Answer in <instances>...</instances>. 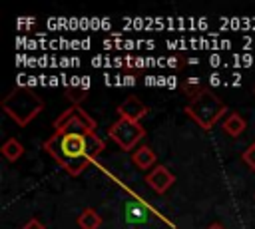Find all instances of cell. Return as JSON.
<instances>
[{
  "label": "cell",
  "instance_id": "7",
  "mask_svg": "<svg viewBox=\"0 0 255 229\" xmlns=\"http://www.w3.org/2000/svg\"><path fill=\"white\" fill-rule=\"evenodd\" d=\"M118 114H120V117H126V119H131V121H139L147 114V106H143L137 98L131 96V98L124 100L118 106Z\"/></svg>",
  "mask_w": 255,
  "mask_h": 229
},
{
  "label": "cell",
  "instance_id": "12",
  "mask_svg": "<svg viewBox=\"0 0 255 229\" xmlns=\"http://www.w3.org/2000/svg\"><path fill=\"white\" fill-rule=\"evenodd\" d=\"M126 217H128L129 221H145V217H147V207H145V203L128 201V203H126Z\"/></svg>",
  "mask_w": 255,
  "mask_h": 229
},
{
  "label": "cell",
  "instance_id": "4",
  "mask_svg": "<svg viewBox=\"0 0 255 229\" xmlns=\"http://www.w3.org/2000/svg\"><path fill=\"white\" fill-rule=\"evenodd\" d=\"M108 135L112 137L114 143H118L120 149L129 151V149L135 147V143L141 141V137L145 135V129H143V125L139 121H131V119L120 117L108 127Z\"/></svg>",
  "mask_w": 255,
  "mask_h": 229
},
{
  "label": "cell",
  "instance_id": "9",
  "mask_svg": "<svg viewBox=\"0 0 255 229\" xmlns=\"http://www.w3.org/2000/svg\"><path fill=\"white\" fill-rule=\"evenodd\" d=\"M245 127H247L245 117H243L241 114H237V112L227 114L225 119H223V131H225L227 135H231V137H239V135L245 131Z\"/></svg>",
  "mask_w": 255,
  "mask_h": 229
},
{
  "label": "cell",
  "instance_id": "10",
  "mask_svg": "<svg viewBox=\"0 0 255 229\" xmlns=\"http://www.w3.org/2000/svg\"><path fill=\"white\" fill-rule=\"evenodd\" d=\"M0 151H2V155H4L8 161H16V159H20V157L24 155V145H22L20 139H16V137H8V139L2 143Z\"/></svg>",
  "mask_w": 255,
  "mask_h": 229
},
{
  "label": "cell",
  "instance_id": "6",
  "mask_svg": "<svg viewBox=\"0 0 255 229\" xmlns=\"http://www.w3.org/2000/svg\"><path fill=\"white\" fill-rule=\"evenodd\" d=\"M175 181V175L165 167V165H155L153 169L147 171L145 183L155 191V193H165Z\"/></svg>",
  "mask_w": 255,
  "mask_h": 229
},
{
  "label": "cell",
  "instance_id": "5",
  "mask_svg": "<svg viewBox=\"0 0 255 229\" xmlns=\"http://www.w3.org/2000/svg\"><path fill=\"white\" fill-rule=\"evenodd\" d=\"M56 131L68 133V131H76V133H96V121L88 115L86 110H82L80 106H72L70 110H66L64 114H60L54 121Z\"/></svg>",
  "mask_w": 255,
  "mask_h": 229
},
{
  "label": "cell",
  "instance_id": "17",
  "mask_svg": "<svg viewBox=\"0 0 255 229\" xmlns=\"http://www.w3.org/2000/svg\"><path fill=\"white\" fill-rule=\"evenodd\" d=\"M253 94H255V88H253Z\"/></svg>",
  "mask_w": 255,
  "mask_h": 229
},
{
  "label": "cell",
  "instance_id": "2",
  "mask_svg": "<svg viewBox=\"0 0 255 229\" xmlns=\"http://www.w3.org/2000/svg\"><path fill=\"white\" fill-rule=\"evenodd\" d=\"M44 108V102L40 100V96L30 90V88H16L4 102H2V110L18 123V125H26L28 121H32Z\"/></svg>",
  "mask_w": 255,
  "mask_h": 229
},
{
  "label": "cell",
  "instance_id": "13",
  "mask_svg": "<svg viewBox=\"0 0 255 229\" xmlns=\"http://www.w3.org/2000/svg\"><path fill=\"white\" fill-rule=\"evenodd\" d=\"M181 88H183L185 96H189L191 100H193L195 96H199L201 92H205V90H207L199 78H187V80L183 82V86H181Z\"/></svg>",
  "mask_w": 255,
  "mask_h": 229
},
{
  "label": "cell",
  "instance_id": "1",
  "mask_svg": "<svg viewBox=\"0 0 255 229\" xmlns=\"http://www.w3.org/2000/svg\"><path fill=\"white\" fill-rule=\"evenodd\" d=\"M106 143L98 133H76V131H56L44 141V149L72 175H80L88 163L104 151Z\"/></svg>",
  "mask_w": 255,
  "mask_h": 229
},
{
  "label": "cell",
  "instance_id": "11",
  "mask_svg": "<svg viewBox=\"0 0 255 229\" xmlns=\"http://www.w3.org/2000/svg\"><path fill=\"white\" fill-rule=\"evenodd\" d=\"M78 225H80V229H100L102 217L96 213V209L86 207V209L78 215Z\"/></svg>",
  "mask_w": 255,
  "mask_h": 229
},
{
  "label": "cell",
  "instance_id": "8",
  "mask_svg": "<svg viewBox=\"0 0 255 229\" xmlns=\"http://www.w3.org/2000/svg\"><path fill=\"white\" fill-rule=\"evenodd\" d=\"M155 159H157V155L153 153V149H151L149 145H139L137 149L131 151V161H133V165L139 167V169H149V167H153V165H155Z\"/></svg>",
  "mask_w": 255,
  "mask_h": 229
},
{
  "label": "cell",
  "instance_id": "3",
  "mask_svg": "<svg viewBox=\"0 0 255 229\" xmlns=\"http://www.w3.org/2000/svg\"><path fill=\"white\" fill-rule=\"evenodd\" d=\"M185 112L199 127L211 129L217 123V119L223 117V114L227 112V106L211 90H205L193 100H189V104L185 106Z\"/></svg>",
  "mask_w": 255,
  "mask_h": 229
},
{
  "label": "cell",
  "instance_id": "16",
  "mask_svg": "<svg viewBox=\"0 0 255 229\" xmlns=\"http://www.w3.org/2000/svg\"><path fill=\"white\" fill-rule=\"evenodd\" d=\"M207 229H225V227H223V225H219V223H211Z\"/></svg>",
  "mask_w": 255,
  "mask_h": 229
},
{
  "label": "cell",
  "instance_id": "15",
  "mask_svg": "<svg viewBox=\"0 0 255 229\" xmlns=\"http://www.w3.org/2000/svg\"><path fill=\"white\" fill-rule=\"evenodd\" d=\"M20 229H46V225L40 221V219H36V217H32V219H28Z\"/></svg>",
  "mask_w": 255,
  "mask_h": 229
},
{
  "label": "cell",
  "instance_id": "14",
  "mask_svg": "<svg viewBox=\"0 0 255 229\" xmlns=\"http://www.w3.org/2000/svg\"><path fill=\"white\" fill-rule=\"evenodd\" d=\"M241 159H243V161H245V163H247V165H249V167L255 171V141H253V143H251V145H249V147L243 151Z\"/></svg>",
  "mask_w": 255,
  "mask_h": 229
}]
</instances>
